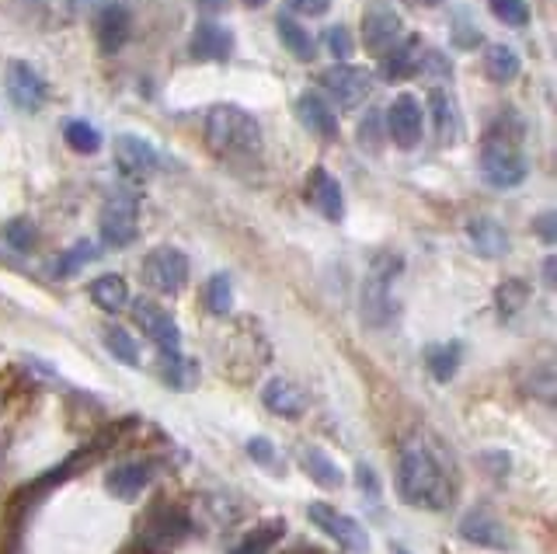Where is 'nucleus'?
I'll return each mask as SVG.
<instances>
[{"instance_id": "f257e3e1", "label": "nucleus", "mask_w": 557, "mask_h": 554, "mask_svg": "<svg viewBox=\"0 0 557 554\" xmlns=\"http://www.w3.org/2000/svg\"><path fill=\"white\" fill-rule=\"evenodd\" d=\"M397 492L414 509L443 513L457 498V475L453 460L443 454L440 443L408 440L397 454Z\"/></svg>"}, {"instance_id": "f03ea898", "label": "nucleus", "mask_w": 557, "mask_h": 554, "mask_svg": "<svg viewBox=\"0 0 557 554\" xmlns=\"http://www.w3.org/2000/svg\"><path fill=\"white\" fill-rule=\"evenodd\" d=\"M206 147L223 161L226 158H251V153L261 150L258 119L248 109L220 101V106H213L206 115Z\"/></svg>"}, {"instance_id": "7ed1b4c3", "label": "nucleus", "mask_w": 557, "mask_h": 554, "mask_svg": "<svg viewBox=\"0 0 557 554\" xmlns=\"http://www.w3.org/2000/svg\"><path fill=\"white\" fill-rule=\"evenodd\" d=\"M519 140L522 136H505L498 126H492V133H487L481 147V175L492 188H516L527 182L530 161L519 150Z\"/></svg>"}, {"instance_id": "20e7f679", "label": "nucleus", "mask_w": 557, "mask_h": 554, "mask_svg": "<svg viewBox=\"0 0 557 554\" xmlns=\"http://www.w3.org/2000/svg\"><path fill=\"white\" fill-rule=\"evenodd\" d=\"M191 537V519L178 506H153L139 524V547L147 554H171Z\"/></svg>"}, {"instance_id": "39448f33", "label": "nucleus", "mask_w": 557, "mask_h": 554, "mask_svg": "<svg viewBox=\"0 0 557 554\" xmlns=\"http://www.w3.org/2000/svg\"><path fill=\"white\" fill-rule=\"evenodd\" d=\"M307 519L324 537H331V541H335L342 551H348V554H366V551H370V537H366V530L359 527V519H352L348 513L335 509L331 502H310Z\"/></svg>"}, {"instance_id": "423d86ee", "label": "nucleus", "mask_w": 557, "mask_h": 554, "mask_svg": "<svg viewBox=\"0 0 557 554\" xmlns=\"http://www.w3.org/2000/svg\"><path fill=\"white\" fill-rule=\"evenodd\" d=\"M144 283L157 293H182L185 283H188V258L178 251V248H171V245H161V248H153L147 258H144Z\"/></svg>"}, {"instance_id": "0eeeda50", "label": "nucleus", "mask_w": 557, "mask_h": 554, "mask_svg": "<svg viewBox=\"0 0 557 554\" xmlns=\"http://www.w3.org/2000/svg\"><path fill=\"white\" fill-rule=\"evenodd\" d=\"M394 275H397V262H391L387 255H380L373 272H370V280H366V286H362V318L373 328H383L394 315V304H391V280Z\"/></svg>"}, {"instance_id": "6e6552de", "label": "nucleus", "mask_w": 557, "mask_h": 554, "mask_svg": "<svg viewBox=\"0 0 557 554\" xmlns=\"http://www.w3.org/2000/svg\"><path fill=\"white\" fill-rule=\"evenodd\" d=\"M4 88H8V98H11V106L17 112H39L46 106V95H49L42 74L25 60H11L8 63Z\"/></svg>"}, {"instance_id": "1a4fd4ad", "label": "nucleus", "mask_w": 557, "mask_h": 554, "mask_svg": "<svg viewBox=\"0 0 557 554\" xmlns=\"http://www.w3.org/2000/svg\"><path fill=\"white\" fill-rule=\"evenodd\" d=\"M139 206L133 196H115L104 202L101 210V220H98V231H101V241L112 248H129L136 241V231H139Z\"/></svg>"}, {"instance_id": "9d476101", "label": "nucleus", "mask_w": 557, "mask_h": 554, "mask_svg": "<svg viewBox=\"0 0 557 554\" xmlns=\"http://www.w3.org/2000/svg\"><path fill=\"white\" fill-rule=\"evenodd\" d=\"M321 88L335 101H342L345 109H356V106H362L366 98H370L373 81H370V74L362 71V66L335 63V66H327V71L321 74Z\"/></svg>"}, {"instance_id": "9b49d317", "label": "nucleus", "mask_w": 557, "mask_h": 554, "mask_svg": "<svg viewBox=\"0 0 557 554\" xmlns=\"http://www.w3.org/2000/svg\"><path fill=\"white\" fill-rule=\"evenodd\" d=\"M133 321L144 328V335L157 345L161 353H182V332L174 318L153 300H136L133 304Z\"/></svg>"}, {"instance_id": "f8f14e48", "label": "nucleus", "mask_w": 557, "mask_h": 554, "mask_svg": "<svg viewBox=\"0 0 557 554\" xmlns=\"http://www.w3.org/2000/svg\"><path fill=\"white\" fill-rule=\"evenodd\" d=\"M422 130H425V119H422V106H418L414 95H397L387 109V133L397 147H418L422 140Z\"/></svg>"}, {"instance_id": "ddd939ff", "label": "nucleus", "mask_w": 557, "mask_h": 554, "mask_svg": "<svg viewBox=\"0 0 557 554\" xmlns=\"http://www.w3.org/2000/svg\"><path fill=\"white\" fill-rule=\"evenodd\" d=\"M112 150H115V164H119V171L126 178H147V175H153V171H157V164H161L157 150L147 140L133 136V133H119Z\"/></svg>"}, {"instance_id": "4468645a", "label": "nucleus", "mask_w": 557, "mask_h": 554, "mask_svg": "<svg viewBox=\"0 0 557 554\" xmlns=\"http://www.w3.org/2000/svg\"><path fill=\"white\" fill-rule=\"evenodd\" d=\"M400 39V19L387 4H373L362 14V42L373 57H383Z\"/></svg>"}, {"instance_id": "2eb2a0df", "label": "nucleus", "mask_w": 557, "mask_h": 554, "mask_svg": "<svg viewBox=\"0 0 557 554\" xmlns=\"http://www.w3.org/2000/svg\"><path fill=\"white\" fill-rule=\"evenodd\" d=\"M307 202L318 210L324 220H342L345 217V196L338 178L324 168H313L307 178Z\"/></svg>"}, {"instance_id": "dca6fc26", "label": "nucleus", "mask_w": 557, "mask_h": 554, "mask_svg": "<svg viewBox=\"0 0 557 554\" xmlns=\"http://www.w3.org/2000/svg\"><path fill=\"white\" fill-rule=\"evenodd\" d=\"M460 537H463V541H470V544H478V547H492V551L512 547L509 533H505V527L487 509H470V513H463V519H460Z\"/></svg>"}, {"instance_id": "f3484780", "label": "nucleus", "mask_w": 557, "mask_h": 554, "mask_svg": "<svg viewBox=\"0 0 557 554\" xmlns=\"http://www.w3.org/2000/svg\"><path fill=\"white\" fill-rule=\"evenodd\" d=\"M296 119H300L310 133H318L321 140H338V115L321 95L304 91L300 98H296Z\"/></svg>"}, {"instance_id": "a211bd4d", "label": "nucleus", "mask_w": 557, "mask_h": 554, "mask_svg": "<svg viewBox=\"0 0 557 554\" xmlns=\"http://www.w3.org/2000/svg\"><path fill=\"white\" fill-rule=\"evenodd\" d=\"M129 32H133V19L122 4H104L98 11L95 36H98V46L104 49V53H119V49L129 42Z\"/></svg>"}, {"instance_id": "6ab92c4d", "label": "nucleus", "mask_w": 557, "mask_h": 554, "mask_svg": "<svg viewBox=\"0 0 557 554\" xmlns=\"http://www.w3.org/2000/svg\"><path fill=\"white\" fill-rule=\"evenodd\" d=\"M191 60H226L231 57V49H234V36H231V28H223L216 22H199L196 32H191Z\"/></svg>"}, {"instance_id": "aec40b11", "label": "nucleus", "mask_w": 557, "mask_h": 554, "mask_svg": "<svg viewBox=\"0 0 557 554\" xmlns=\"http://www.w3.org/2000/svg\"><path fill=\"white\" fill-rule=\"evenodd\" d=\"M425 42L422 39H405V42H394L391 49H387V53H383L380 57V71H383V77H387V81H400V77H411V74H418V71H422V53H425V49H422Z\"/></svg>"}, {"instance_id": "412c9836", "label": "nucleus", "mask_w": 557, "mask_h": 554, "mask_svg": "<svg viewBox=\"0 0 557 554\" xmlns=\"http://www.w3.org/2000/svg\"><path fill=\"white\" fill-rule=\"evenodd\" d=\"M261 402H265L269 411L283 415V419H300L307 411V394L296 387L293 380H283V377L269 380L265 391H261Z\"/></svg>"}, {"instance_id": "4be33fe9", "label": "nucleus", "mask_w": 557, "mask_h": 554, "mask_svg": "<svg viewBox=\"0 0 557 554\" xmlns=\"http://www.w3.org/2000/svg\"><path fill=\"white\" fill-rule=\"evenodd\" d=\"M467 237H470V248H474L481 258H502L509 251V234L498 220L492 217H474L467 223Z\"/></svg>"}, {"instance_id": "5701e85b", "label": "nucleus", "mask_w": 557, "mask_h": 554, "mask_svg": "<svg viewBox=\"0 0 557 554\" xmlns=\"http://www.w3.org/2000/svg\"><path fill=\"white\" fill-rule=\"evenodd\" d=\"M150 484V467L147 464H122L104 478V489L115 498H136Z\"/></svg>"}, {"instance_id": "b1692460", "label": "nucleus", "mask_w": 557, "mask_h": 554, "mask_svg": "<svg viewBox=\"0 0 557 554\" xmlns=\"http://www.w3.org/2000/svg\"><path fill=\"white\" fill-rule=\"evenodd\" d=\"M87 293H91V300H95V307H101L104 315H119L122 307L129 304V286H126V280L122 275H98V280L87 286Z\"/></svg>"}, {"instance_id": "393cba45", "label": "nucleus", "mask_w": 557, "mask_h": 554, "mask_svg": "<svg viewBox=\"0 0 557 554\" xmlns=\"http://www.w3.org/2000/svg\"><path fill=\"white\" fill-rule=\"evenodd\" d=\"M460 359H463L460 342H443V345H429L425 349V367L435 380H440V384H449V380L457 377Z\"/></svg>"}, {"instance_id": "a878e982", "label": "nucleus", "mask_w": 557, "mask_h": 554, "mask_svg": "<svg viewBox=\"0 0 557 554\" xmlns=\"http://www.w3.org/2000/svg\"><path fill=\"white\" fill-rule=\"evenodd\" d=\"M519 53L512 46H505V42H492L487 46V53H484V74L492 77L495 84H509L519 77Z\"/></svg>"}, {"instance_id": "bb28decb", "label": "nucleus", "mask_w": 557, "mask_h": 554, "mask_svg": "<svg viewBox=\"0 0 557 554\" xmlns=\"http://www.w3.org/2000/svg\"><path fill=\"white\" fill-rule=\"evenodd\" d=\"M304 471L321 484V489H342L345 484V475L338 471V464L331 460L324 450H318V446H307L304 450Z\"/></svg>"}, {"instance_id": "cd10ccee", "label": "nucleus", "mask_w": 557, "mask_h": 554, "mask_svg": "<svg viewBox=\"0 0 557 554\" xmlns=\"http://www.w3.org/2000/svg\"><path fill=\"white\" fill-rule=\"evenodd\" d=\"M275 32H278V39H283V46L289 49L296 60H313V53H318V46H313L310 32L300 22H296V19H286V14H278V19H275Z\"/></svg>"}, {"instance_id": "c85d7f7f", "label": "nucleus", "mask_w": 557, "mask_h": 554, "mask_svg": "<svg viewBox=\"0 0 557 554\" xmlns=\"http://www.w3.org/2000/svg\"><path fill=\"white\" fill-rule=\"evenodd\" d=\"M161 377L168 387L188 391L199 380V367L191 359H185L182 353H161Z\"/></svg>"}, {"instance_id": "c756f323", "label": "nucleus", "mask_w": 557, "mask_h": 554, "mask_svg": "<svg viewBox=\"0 0 557 554\" xmlns=\"http://www.w3.org/2000/svg\"><path fill=\"white\" fill-rule=\"evenodd\" d=\"M283 530H286L283 519H269V524H261L258 530L244 537L231 554H269L278 541H283Z\"/></svg>"}, {"instance_id": "7c9ffc66", "label": "nucleus", "mask_w": 557, "mask_h": 554, "mask_svg": "<svg viewBox=\"0 0 557 554\" xmlns=\"http://www.w3.org/2000/svg\"><path fill=\"white\" fill-rule=\"evenodd\" d=\"M101 251H98V245H91V241H77L74 248H66L57 262H52V275L57 280H70V275H77L87 262H95Z\"/></svg>"}, {"instance_id": "2f4dec72", "label": "nucleus", "mask_w": 557, "mask_h": 554, "mask_svg": "<svg viewBox=\"0 0 557 554\" xmlns=\"http://www.w3.org/2000/svg\"><path fill=\"white\" fill-rule=\"evenodd\" d=\"M63 140L74 153H98L101 150V133L91 123H84V119H70V123L63 126Z\"/></svg>"}, {"instance_id": "473e14b6", "label": "nucleus", "mask_w": 557, "mask_h": 554, "mask_svg": "<svg viewBox=\"0 0 557 554\" xmlns=\"http://www.w3.org/2000/svg\"><path fill=\"white\" fill-rule=\"evenodd\" d=\"M432 112H435V130L449 144L457 140V130H460V115L453 109V98L446 91H432Z\"/></svg>"}, {"instance_id": "72a5a7b5", "label": "nucleus", "mask_w": 557, "mask_h": 554, "mask_svg": "<svg viewBox=\"0 0 557 554\" xmlns=\"http://www.w3.org/2000/svg\"><path fill=\"white\" fill-rule=\"evenodd\" d=\"M104 349L119 362H126V367H139V349L126 328H104Z\"/></svg>"}, {"instance_id": "f704fd0d", "label": "nucleus", "mask_w": 557, "mask_h": 554, "mask_svg": "<svg viewBox=\"0 0 557 554\" xmlns=\"http://www.w3.org/2000/svg\"><path fill=\"white\" fill-rule=\"evenodd\" d=\"M0 237H4L14 251H32V248H35V241H39V231H35V223H32V220L14 217V220L4 223V227H0Z\"/></svg>"}, {"instance_id": "c9c22d12", "label": "nucleus", "mask_w": 557, "mask_h": 554, "mask_svg": "<svg viewBox=\"0 0 557 554\" xmlns=\"http://www.w3.org/2000/svg\"><path fill=\"white\" fill-rule=\"evenodd\" d=\"M206 307L213 310V315H220V318L234 307V286H231V280H226L223 272H216L213 280L206 283Z\"/></svg>"}, {"instance_id": "e433bc0d", "label": "nucleus", "mask_w": 557, "mask_h": 554, "mask_svg": "<svg viewBox=\"0 0 557 554\" xmlns=\"http://www.w3.org/2000/svg\"><path fill=\"white\" fill-rule=\"evenodd\" d=\"M527 297H530V286L527 283H522V280H505L498 286V315L502 318H512L516 310H522Z\"/></svg>"}, {"instance_id": "4c0bfd02", "label": "nucleus", "mask_w": 557, "mask_h": 554, "mask_svg": "<svg viewBox=\"0 0 557 554\" xmlns=\"http://www.w3.org/2000/svg\"><path fill=\"white\" fill-rule=\"evenodd\" d=\"M487 8H492V14L498 22L512 25V28H522L530 22V4L527 0H487Z\"/></svg>"}, {"instance_id": "58836bf2", "label": "nucleus", "mask_w": 557, "mask_h": 554, "mask_svg": "<svg viewBox=\"0 0 557 554\" xmlns=\"http://www.w3.org/2000/svg\"><path fill=\"white\" fill-rule=\"evenodd\" d=\"M321 42H324V49H327V53L335 57V60H348V57H352V49H356L352 32H348L345 25H331V28H324Z\"/></svg>"}, {"instance_id": "ea45409f", "label": "nucleus", "mask_w": 557, "mask_h": 554, "mask_svg": "<svg viewBox=\"0 0 557 554\" xmlns=\"http://www.w3.org/2000/svg\"><path fill=\"white\" fill-rule=\"evenodd\" d=\"M248 457L258 460V464H265V467H272V464H275V446H272V440L255 436V440L248 443Z\"/></svg>"}, {"instance_id": "a19ab883", "label": "nucleus", "mask_w": 557, "mask_h": 554, "mask_svg": "<svg viewBox=\"0 0 557 554\" xmlns=\"http://www.w3.org/2000/svg\"><path fill=\"white\" fill-rule=\"evenodd\" d=\"M356 481H359V489H362V492H370L373 498L380 495V481H376V475H373V467H370V464H359V467H356Z\"/></svg>"}, {"instance_id": "79ce46f5", "label": "nucleus", "mask_w": 557, "mask_h": 554, "mask_svg": "<svg viewBox=\"0 0 557 554\" xmlns=\"http://www.w3.org/2000/svg\"><path fill=\"white\" fill-rule=\"evenodd\" d=\"M533 234H540V241L544 245H554V213H540L536 220H533Z\"/></svg>"}, {"instance_id": "37998d69", "label": "nucleus", "mask_w": 557, "mask_h": 554, "mask_svg": "<svg viewBox=\"0 0 557 554\" xmlns=\"http://www.w3.org/2000/svg\"><path fill=\"white\" fill-rule=\"evenodd\" d=\"M296 14H324L331 8V0H286Z\"/></svg>"}, {"instance_id": "c03bdc74", "label": "nucleus", "mask_w": 557, "mask_h": 554, "mask_svg": "<svg viewBox=\"0 0 557 554\" xmlns=\"http://www.w3.org/2000/svg\"><path fill=\"white\" fill-rule=\"evenodd\" d=\"M544 280H547V286H554V258L544 262Z\"/></svg>"}, {"instance_id": "a18cd8bd", "label": "nucleus", "mask_w": 557, "mask_h": 554, "mask_svg": "<svg viewBox=\"0 0 557 554\" xmlns=\"http://www.w3.org/2000/svg\"><path fill=\"white\" fill-rule=\"evenodd\" d=\"M418 4H425V8H435V4H443V0H418Z\"/></svg>"}, {"instance_id": "49530a36", "label": "nucleus", "mask_w": 557, "mask_h": 554, "mask_svg": "<svg viewBox=\"0 0 557 554\" xmlns=\"http://www.w3.org/2000/svg\"><path fill=\"white\" fill-rule=\"evenodd\" d=\"M244 4H248V8H261V4H265V0H244Z\"/></svg>"}, {"instance_id": "de8ad7c7", "label": "nucleus", "mask_w": 557, "mask_h": 554, "mask_svg": "<svg viewBox=\"0 0 557 554\" xmlns=\"http://www.w3.org/2000/svg\"><path fill=\"white\" fill-rule=\"evenodd\" d=\"M70 4H74V8H84V4H91V0H70Z\"/></svg>"}]
</instances>
